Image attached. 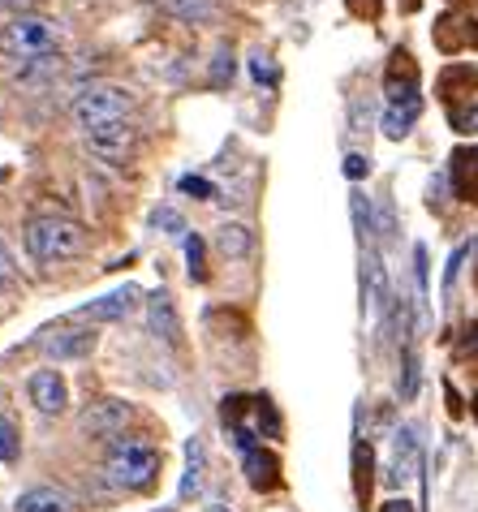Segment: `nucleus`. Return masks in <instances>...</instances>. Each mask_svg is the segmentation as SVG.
<instances>
[{"instance_id":"79ce46f5","label":"nucleus","mask_w":478,"mask_h":512,"mask_svg":"<svg viewBox=\"0 0 478 512\" xmlns=\"http://www.w3.org/2000/svg\"><path fill=\"white\" fill-rule=\"evenodd\" d=\"M453 5H474V0H453Z\"/></svg>"},{"instance_id":"20e7f679","label":"nucleus","mask_w":478,"mask_h":512,"mask_svg":"<svg viewBox=\"0 0 478 512\" xmlns=\"http://www.w3.org/2000/svg\"><path fill=\"white\" fill-rule=\"evenodd\" d=\"M74 125L82 134H91V130H104V125L112 121H130V112H134V95L125 91V87H87L78 99H74Z\"/></svg>"},{"instance_id":"2f4dec72","label":"nucleus","mask_w":478,"mask_h":512,"mask_svg":"<svg viewBox=\"0 0 478 512\" xmlns=\"http://www.w3.org/2000/svg\"><path fill=\"white\" fill-rule=\"evenodd\" d=\"M13 280H18V267H13V254L5 246V237H0V289H9Z\"/></svg>"},{"instance_id":"f257e3e1","label":"nucleus","mask_w":478,"mask_h":512,"mask_svg":"<svg viewBox=\"0 0 478 512\" xmlns=\"http://www.w3.org/2000/svg\"><path fill=\"white\" fill-rule=\"evenodd\" d=\"M160 474V452L143 444V439H112L108 461H104V478L117 491H147Z\"/></svg>"},{"instance_id":"4be33fe9","label":"nucleus","mask_w":478,"mask_h":512,"mask_svg":"<svg viewBox=\"0 0 478 512\" xmlns=\"http://www.w3.org/2000/svg\"><path fill=\"white\" fill-rule=\"evenodd\" d=\"M56 69H61V56H35V61H22L18 87H44Z\"/></svg>"},{"instance_id":"cd10ccee","label":"nucleus","mask_w":478,"mask_h":512,"mask_svg":"<svg viewBox=\"0 0 478 512\" xmlns=\"http://www.w3.org/2000/svg\"><path fill=\"white\" fill-rule=\"evenodd\" d=\"M22 457V448H18V431H13V422L9 418H0V461L13 465Z\"/></svg>"},{"instance_id":"5701e85b","label":"nucleus","mask_w":478,"mask_h":512,"mask_svg":"<svg viewBox=\"0 0 478 512\" xmlns=\"http://www.w3.org/2000/svg\"><path fill=\"white\" fill-rule=\"evenodd\" d=\"M349 207H354V229H358V241L367 246L371 233H375V220H371V203H367V194H349Z\"/></svg>"},{"instance_id":"ddd939ff","label":"nucleus","mask_w":478,"mask_h":512,"mask_svg":"<svg viewBox=\"0 0 478 512\" xmlns=\"http://www.w3.org/2000/svg\"><path fill=\"white\" fill-rule=\"evenodd\" d=\"M448 181L461 203H478V147H457L448 160Z\"/></svg>"},{"instance_id":"4c0bfd02","label":"nucleus","mask_w":478,"mask_h":512,"mask_svg":"<svg viewBox=\"0 0 478 512\" xmlns=\"http://www.w3.org/2000/svg\"><path fill=\"white\" fill-rule=\"evenodd\" d=\"M0 9L13 13V18H22V13H35L39 0H0Z\"/></svg>"},{"instance_id":"2eb2a0df","label":"nucleus","mask_w":478,"mask_h":512,"mask_svg":"<svg viewBox=\"0 0 478 512\" xmlns=\"http://www.w3.org/2000/svg\"><path fill=\"white\" fill-rule=\"evenodd\" d=\"M242 457H246V478H250V487H255V491H272L280 482V461L267 448L255 444L250 452H242Z\"/></svg>"},{"instance_id":"c756f323","label":"nucleus","mask_w":478,"mask_h":512,"mask_svg":"<svg viewBox=\"0 0 478 512\" xmlns=\"http://www.w3.org/2000/svg\"><path fill=\"white\" fill-rule=\"evenodd\" d=\"M181 194L203 198V203H207V198L216 194V186H212V181H203V177H181Z\"/></svg>"},{"instance_id":"c85d7f7f","label":"nucleus","mask_w":478,"mask_h":512,"mask_svg":"<svg viewBox=\"0 0 478 512\" xmlns=\"http://www.w3.org/2000/svg\"><path fill=\"white\" fill-rule=\"evenodd\" d=\"M345 5H349V13H354V18L375 22V18H379V9H384V0H345Z\"/></svg>"},{"instance_id":"9d476101","label":"nucleus","mask_w":478,"mask_h":512,"mask_svg":"<svg viewBox=\"0 0 478 512\" xmlns=\"http://www.w3.org/2000/svg\"><path fill=\"white\" fill-rule=\"evenodd\" d=\"M435 48L448 52V56H457V52H466V48H478V22L474 18H457V13H444L440 22H435Z\"/></svg>"},{"instance_id":"1a4fd4ad","label":"nucleus","mask_w":478,"mask_h":512,"mask_svg":"<svg viewBox=\"0 0 478 512\" xmlns=\"http://www.w3.org/2000/svg\"><path fill=\"white\" fill-rule=\"evenodd\" d=\"M138 297H143V293H138V284H121V289H112L104 297H95V302H87L78 315L91 319V323H117V319H125L138 306Z\"/></svg>"},{"instance_id":"a19ab883","label":"nucleus","mask_w":478,"mask_h":512,"mask_svg":"<svg viewBox=\"0 0 478 512\" xmlns=\"http://www.w3.org/2000/svg\"><path fill=\"white\" fill-rule=\"evenodd\" d=\"M207 512H229V508H224V504H212V508H207Z\"/></svg>"},{"instance_id":"c9c22d12","label":"nucleus","mask_w":478,"mask_h":512,"mask_svg":"<svg viewBox=\"0 0 478 512\" xmlns=\"http://www.w3.org/2000/svg\"><path fill=\"white\" fill-rule=\"evenodd\" d=\"M367 173H371V160H367V155H358V151L345 155V177H349V181H362Z\"/></svg>"},{"instance_id":"bb28decb","label":"nucleus","mask_w":478,"mask_h":512,"mask_svg":"<svg viewBox=\"0 0 478 512\" xmlns=\"http://www.w3.org/2000/svg\"><path fill=\"white\" fill-rule=\"evenodd\" d=\"M203 254H207V246H203V237H199V233H194V237H186V263H190V280H207Z\"/></svg>"},{"instance_id":"423d86ee","label":"nucleus","mask_w":478,"mask_h":512,"mask_svg":"<svg viewBox=\"0 0 478 512\" xmlns=\"http://www.w3.org/2000/svg\"><path fill=\"white\" fill-rule=\"evenodd\" d=\"M87 147L100 155L104 164H130V155H134V147H138V134H134V125L130 121H112V125H104V130H91L87 134Z\"/></svg>"},{"instance_id":"e433bc0d","label":"nucleus","mask_w":478,"mask_h":512,"mask_svg":"<svg viewBox=\"0 0 478 512\" xmlns=\"http://www.w3.org/2000/svg\"><path fill=\"white\" fill-rule=\"evenodd\" d=\"M156 224H160V229H164V233H173V237H177L181 229H186V220H181V216H177V211H173V207H160V211H156Z\"/></svg>"},{"instance_id":"f704fd0d","label":"nucleus","mask_w":478,"mask_h":512,"mask_svg":"<svg viewBox=\"0 0 478 512\" xmlns=\"http://www.w3.org/2000/svg\"><path fill=\"white\" fill-rule=\"evenodd\" d=\"M466 254H470V246H457L453 250V259H448V267H444V293H453V280L461 272V263H466Z\"/></svg>"},{"instance_id":"72a5a7b5","label":"nucleus","mask_w":478,"mask_h":512,"mask_svg":"<svg viewBox=\"0 0 478 512\" xmlns=\"http://www.w3.org/2000/svg\"><path fill=\"white\" fill-rule=\"evenodd\" d=\"M375 229H379V237H392V233H397V220H392V203H388V198L375 207Z\"/></svg>"},{"instance_id":"f8f14e48","label":"nucleus","mask_w":478,"mask_h":512,"mask_svg":"<svg viewBox=\"0 0 478 512\" xmlns=\"http://www.w3.org/2000/svg\"><path fill=\"white\" fill-rule=\"evenodd\" d=\"M418 465H423V439H418L414 426H401L397 444H392V474H388V482L392 487H401L405 478H414Z\"/></svg>"},{"instance_id":"412c9836","label":"nucleus","mask_w":478,"mask_h":512,"mask_svg":"<svg viewBox=\"0 0 478 512\" xmlns=\"http://www.w3.org/2000/svg\"><path fill=\"white\" fill-rule=\"evenodd\" d=\"M156 5L177 22H212L216 0H156Z\"/></svg>"},{"instance_id":"ea45409f","label":"nucleus","mask_w":478,"mask_h":512,"mask_svg":"<svg viewBox=\"0 0 478 512\" xmlns=\"http://www.w3.org/2000/svg\"><path fill=\"white\" fill-rule=\"evenodd\" d=\"M379 512H414V504H410V500H388Z\"/></svg>"},{"instance_id":"58836bf2","label":"nucleus","mask_w":478,"mask_h":512,"mask_svg":"<svg viewBox=\"0 0 478 512\" xmlns=\"http://www.w3.org/2000/svg\"><path fill=\"white\" fill-rule=\"evenodd\" d=\"M461 353H478V323L466 327V340H461Z\"/></svg>"},{"instance_id":"393cba45","label":"nucleus","mask_w":478,"mask_h":512,"mask_svg":"<svg viewBox=\"0 0 478 512\" xmlns=\"http://www.w3.org/2000/svg\"><path fill=\"white\" fill-rule=\"evenodd\" d=\"M448 125L457 134H478V104H453L448 108Z\"/></svg>"},{"instance_id":"0eeeda50","label":"nucleus","mask_w":478,"mask_h":512,"mask_svg":"<svg viewBox=\"0 0 478 512\" xmlns=\"http://www.w3.org/2000/svg\"><path fill=\"white\" fill-rule=\"evenodd\" d=\"M100 345V332L91 327H56L52 336H44V358L48 362H82L91 358Z\"/></svg>"},{"instance_id":"a878e982","label":"nucleus","mask_w":478,"mask_h":512,"mask_svg":"<svg viewBox=\"0 0 478 512\" xmlns=\"http://www.w3.org/2000/svg\"><path fill=\"white\" fill-rule=\"evenodd\" d=\"M354 465H358V495L367 500V495H371V465H375L371 444H358L354 448Z\"/></svg>"},{"instance_id":"9b49d317","label":"nucleus","mask_w":478,"mask_h":512,"mask_svg":"<svg viewBox=\"0 0 478 512\" xmlns=\"http://www.w3.org/2000/svg\"><path fill=\"white\" fill-rule=\"evenodd\" d=\"M384 95L388 104H405V99H418V65L410 61V52L397 48L388 61V74H384Z\"/></svg>"},{"instance_id":"473e14b6","label":"nucleus","mask_w":478,"mask_h":512,"mask_svg":"<svg viewBox=\"0 0 478 512\" xmlns=\"http://www.w3.org/2000/svg\"><path fill=\"white\" fill-rule=\"evenodd\" d=\"M250 74H255V82H267V87H272V82H276V65L259 52V56H250Z\"/></svg>"},{"instance_id":"f3484780","label":"nucleus","mask_w":478,"mask_h":512,"mask_svg":"<svg viewBox=\"0 0 478 512\" xmlns=\"http://www.w3.org/2000/svg\"><path fill=\"white\" fill-rule=\"evenodd\" d=\"M216 250L224 254V259H246L250 250H255V237H250L246 224H237V220H224L220 229H216Z\"/></svg>"},{"instance_id":"aec40b11","label":"nucleus","mask_w":478,"mask_h":512,"mask_svg":"<svg viewBox=\"0 0 478 512\" xmlns=\"http://www.w3.org/2000/svg\"><path fill=\"white\" fill-rule=\"evenodd\" d=\"M203 469H207V448H203V439H190V444H186V478H181V500L199 495Z\"/></svg>"},{"instance_id":"a211bd4d","label":"nucleus","mask_w":478,"mask_h":512,"mask_svg":"<svg viewBox=\"0 0 478 512\" xmlns=\"http://www.w3.org/2000/svg\"><path fill=\"white\" fill-rule=\"evenodd\" d=\"M474 87H478V69L474 65H448L440 74V91L448 99V108L461 104V95H470Z\"/></svg>"},{"instance_id":"dca6fc26","label":"nucleus","mask_w":478,"mask_h":512,"mask_svg":"<svg viewBox=\"0 0 478 512\" xmlns=\"http://www.w3.org/2000/svg\"><path fill=\"white\" fill-rule=\"evenodd\" d=\"M13 512H74V504L56 487H26L18 495V504H13Z\"/></svg>"},{"instance_id":"f03ea898","label":"nucleus","mask_w":478,"mask_h":512,"mask_svg":"<svg viewBox=\"0 0 478 512\" xmlns=\"http://www.w3.org/2000/svg\"><path fill=\"white\" fill-rule=\"evenodd\" d=\"M26 250L39 263H65L87 250V233H82V224L65 216H39L26 224Z\"/></svg>"},{"instance_id":"39448f33","label":"nucleus","mask_w":478,"mask_h":512,"mask_svg":"<svg viewBox=\"0 0 478 512\" xmlns=\"http://www.w3.org/2000/svg\"><path fill=\"white\" fill-rule=\"evenodd\" d=\"M130 401H117V396H100V401H91L82 409L78 418V431L87 439H117L125 431V422H130Z\"/></svg>"},{"instance_id":"4468645a","label":"nucleus","mask_w":478,"mask_h":512,"mask_svg":"<svg viewBox=\"0 0 478 512\" xmlns=\"http://www.w3.org/2000/svg\"><path fill=\"white\" fill-rule=\"evenodd\" d=\"M147 323L164 345H177L181 340V319H177V306H173V293L168 289H156L147 297Z\"/></svg>"},{"instance_id":"6ab92c4d","label":"nucleus","mask_w":478,"mask_h":512,"mask_svg":"<svg viewBox=\"0 0 478 512\" xmlns=\"http://www.w3.org/2000/svg\"><path fill=\"white\" fill-rule=\"evenodd\" d=\"M418 112H423V99H405V104H388L384 108V134L388 138H405L414 130Z\"/></svg>"},{"instance_id":"7c9ffc66","label":"nucleus","mask_w":478,"mask_h":512,"mask_svg":"<svg viewBox=\"0 0 478 512\" xmlns=\"http://www.w3.org/2000/svg\"><path fill=\"white\" fill-rule=\"evenodd\" d=\"M229 78H233V56L229 52H216V61H212V87H224Z\"/></svg>"},{"instance_id":"b1692460","label":"nucleus","mask_w":478,"mask_h":512,"mask_svg":"<svg viewBox=\"0 0 478 512\" xmlns=\"http://www.w3.org/2000/svg\"><path fill=\"white\" fill-rule=\"evenodd\" d=\"M401 366H405V375H401V396H405V401H414V396H418V379H423V371H418V353H414V345H410V349H401Z\"/></svg>"},{"instance_id":"6e6552de","label":"nucleus","mask_w":478,"mask_h":512,"mask_svg":"<svg viewBox=\"0 0 478 512\" xmlns=\"http://www.w3.org/2000/svg\"><path fill=\"white\" fill-rule=\"evenodd\" d=\"M26 396H31V405L44 418H56V414H65V409H69V383L56 371H48V366L26 379Z\"/></svg>"},{"instance_id":"7ed1b4c3","label":"nucleus","mask_w":478,"mask_h":512,"mask_svg":"<svg viewBox=\"0 0 478 512\" xmlns=\"http://www.w3.org/2000/svg\"><path fill=\"white\" fill-rule=\"evenodd\" d=\"M61 44V26L44 13H22L0 26V52L18 56V61H35V56H52Z\"/></svg>"}]
</instances>
